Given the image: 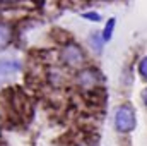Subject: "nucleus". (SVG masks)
Instances as JSON below:
<instances>
[{
    "label": "nucleus",
    "instance_id": "nucleus-4",
    "mask_svg": "<svg viewBox=\"0 0 147 146\" xmlns=\"http://www.w3.org/2000/svg\"><path fill=\"white\" fill-rule=\"evenodd\" d=\"M82 96L86 98V102H87V103L101 107V105L106 102V98H108V93H106V89H103V88H94V89L84 91V95H82Z\"/></svg>",
    "mask_w": 147,
    "mask_h": 146
},
{
    "label": "nucleus",
    "instance_id": "nucleus-6",
    "mask_svg": "<svg viewBox=\"0 0 147 146\" xmlns=\"http://www.w3.org/2000/svg\"><path fill=\"white\" fill-rule=\"evenodd\" d=\"M12 40V28L5 23H0V48L7 46Z\"/></svg>",
    "mask_w": 147,
    "mask_h": 146
},
{
    "label": "nucleus",
    "instance_id": "nucleus-10",
    "mask_svg": "<svg viewBox=\"0 0 147 146\" xmlns=\"http://www.w3.org/2000/svg\"><path fill=\"white\" fill-rule=\"evenodd\" d=\"M82 17L84 19H89V21H101V16L98 12H84Z\"/></svg>",
    "mask_w": 147,
    "mask_h": 146
},
{
    "label": "nucleus",
    "instance_id": "nucleus-2",
    "mask_svg": "<svg viewBox=\"0 0 147 146\" xmlns=\"http://www.w3.org/2000/svg\"><path fill=\"white\" fill-rule=\"evenodd\" d=\"M62 59H63V62H65L67 65H70V67H79V65H82L84 60H86L82 48H80L79 45H75V43H69V45L63 46V50H62Z\"/></svg>",
    "mask_w": 147,
    "mask_h": 146
},
{
    "label": "nucleus",
    "instance_id": "nucleus-5",
    "mask_svg": "<svg viewBox=\"0 0 147 146\" xmlns=\"http://www.w3.org/2000/svg\"><path fill=\"white\" fill-rule=\"evenodd\" d=\"M21 71V64L16 60H0V79H5Z\"/></svg>",
    "mask_w": 147,
    "mask_h": 146
},
{
    "label": "nucleus",
    "instance_id": "nucleus-3",
    "mask_svg": "<svg viewBox=\"0 0 147 146\" xmlns=\"http://www.w3.org/2000/svg\"><path fill=\"white\" fill-rule=\"evenodd\" d=\"M103 81V74L96 69H84L77 74V83L84 88V91L94 89L98 86V83Z\"/></svg>",
    "mask_w": 147,
    "mask_h": 146
},
{
    "label": "nucleus",
    "instance_id": "nucleus-1",
    "mask_svg": "<svg viewBox=\"0 0 147 146\" xmlns=\"http://www.w3.org/2000/svg\"><path fill=\"white\" fill-rule=\"evenodd\" d=\"M135 124H137L135 110L132 108L130 103H125V105L116 108V112H115V127H116L118 132L127 134V132L135 129Z\"/></svg>",
    "mask_w": 147,
    "mask_h": 146
},
{
    "label": "nucleus",
    "instance_id": "nucleus-8",
    "mask_svg": "<svg viewBox=\"0 0 147 146\" xmlns=\"http://www.w3.org/2000/svg\"><path fill=\"white\" fill-rule=\"evenodd\" d=\"M89 43H91V46L96 50V52H101V48H103V38H99V35L98 33H94L92 36H91V40H89Z\"/></svg>",
    "mask_w": 147,
    "mask_h": 146
},
{
    "label": "nucleus",
    "instance_id": "nucleus-9",
    "mask_svg": "<svg viewBox=\"0 0 147 146\" xmlns=\"http://www.w3.org/2000/svg\"><path fill=\"white\" fill-rule=\"evenodd\" d=\"M139 72H140V76H142L144 79H147V55L139 62Z\"/></svg>",
    "mask_w": 147,
    "mask_h": 146
},
{
    "label": "nucleus",
    "instance_id": "nucleus-7",
    "mask_svg": "<svg viewBox=\"0 0 147 146\" xmlns=\"http://www.w3.org/2000/svg\"><path fill=\"white\" fill-rule=\"evenodd\" d=\"M115 23H116V19L115 17H111L108 19V23H106V26H105V29H103V41H110L111 36H113V29H115Z\"/></svg>",
    "mask_w": 147,
    "mask_h": 146
},
{
    "label": "nucleus",
    "instance_id": "nucleus-11",
    "mask_svg": "<svg viewBox=\"0 0 147 146\" xmlns=\"http://www.w3.org/2000/svg\"><path fill=\"white\" fill-rule=\"evenodd\" d=\"M142 100H144V103L147 105V88L144 89V91H142Z\"/></svg>",
    "mask_w": 147,
    "mask_h": 146
}]
</instances>
